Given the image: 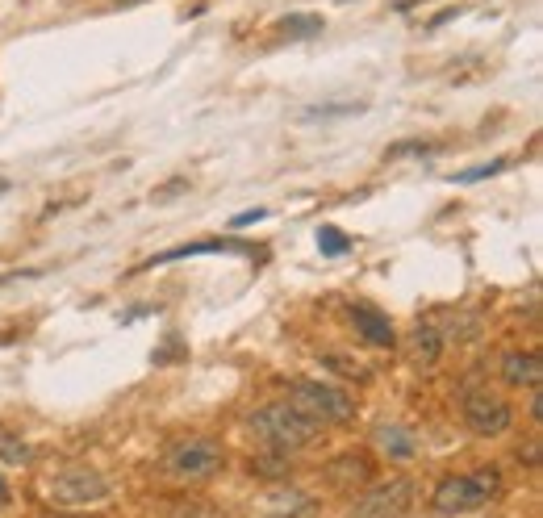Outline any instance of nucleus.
Listing matches in <instances>:
<instances>
[{"label": "nucleus", "instance_id": "nucleus-1", "mask_svg": "<svg viewBox=\"0 0 543 518\" xmlns=\"http://www.w3.org/2000/svg\"><path fill=\"white\" fill-rule=\"evenodd\" d=\"M251 431L259 443H268L272 452H301V447H310L318 439V422L314 418H305L297 406L289 402H268L264 410H255L251 414Z\"/></svg>", "mask_w": 543, "mask_h": 518}, {"label": "nucleus", "instance_id": "nucleus-2", "mask_svg": "<svg viewBox=\"0 0 543 518\" xmlns=\"http://www.w3.org/2000/svg\"><path fill=\"white\" fill-rule=\"evenodd\" d=\"M222 468H226V447L209 435H188V439L172 443L168 456H163V473L172 481H188V485L218 477Z\"/></svg>", "mask_w": 543, "mask_h": 518}, {"label": "nucleus", "instance_id": "nucleus-3", "mask_svg": "<svg viewBox=\"0 0 543 518\" xmlns=\"http://www.w3.org/2000/svg\"><path fill=\"white\" fill-rule=\"evenodd\" d=\"M498 485H502L498 468H477V473H464V477H443L431 493V502L439 514H468V510H481L498 493Z\"/></svg>", "mask_w": 543, "mask_h": 518}, {"label": "nucleus", "instance_id": "nucleus-4", "mask_svg": "<svg viewBox=\"0 0 543 518\" xmlns=\"http://www.w3.org/2000/svg\"><path fill=\"white\" fill-rule=\"evenodd\" d=\"M289 406H297L305 418H314L318 427H326V422H347L356 414V402H351L343 389L322 385V381H293Z\"/></svg>", "mask_w": 543, "mask_h": 518}, {"label": "nucleus", "instance_id": "nucleus-5", "mask_svg": "<svg viewBox=\"0 0 543 518\" xmlns=\"http://www.w3.org/2000/svg\"><path fill=\"white\" fill-rule=\"evenodd\" d=\"M109 498V481L97 473V468L72 464L63 473L51 477V502L55 506H88V502H105Z\"/></svg>", "mask_w": 543, "mask_h": 518}, {"label": "nucleus", "instance_id": "nucleus-6", "mask_svg": "<svg viewBox=\"0 0 543 518\" xmlns=\"http://www.w3.org/2000/svg\"><path fill=\"white\" fill-rule=\"evenodd\" d=\"M464 422H468V427L477 431V435H502V431H510L514 414H510L506 397L489 393V389H472V393L464 397Z\"/></svg>", "mask_w": 543, "mask_h": 518}, {"label": "nucleus", "instance_id": "nucleus-7", "mask_svg": "<svg viewBox=\"0 0 543 518\" xmlns=\"http://www.w3.org/2000/svg\"><path fill=\"white\" fill-rule=\"evenodd\" d=\"M410 498H414V485H410L406 477H393L389 485L364 493L360 506H356V514H360V518H397V514H406Z\"/></svg>", "mask_w": 543, "mask_h": 518}, {"label": "nucleus", "instance_id": "nucleus-8", "mask_svg": "<svg viewBox=\"0 0 543 518\" xmlns=\"http://www.w3.org/2000/svg\"><path fill=\"white\" fill-rule=\"evenodd\" d=\"M347 318H351V326H356V335L364 343H372V347H393L397 343L393 322L381 310H372V305H347Z\"/></svg>", "mask_w": 543, "mask_h": 518}, {"label": "nucleus", "instance_id": "nucleus-9", "mask_svg": "<svg viewBox=\"0 0 543 518\" xmlns=\"http://www.w3.org/2000/svg\"><path fill=\"white\" fill-rule=\"evenodd\" d=\"M502 381L510 389H539V381H543L539 356L535 351H510V356H502Z\"/></svg>", "mask_w": 543, "mask_h": 518}, {"label": "nucleus", "instance_id": "nucleus-10", "mask_svg": "<svg viewBox=\"0 0 543 518\" xmlns=\"http://www.w3.org/2000/svg\"><path fill=\"white\" fill-rule=\"evenodd\" d=\"M372 460L364 456V452H347V456H339V460H330V468H326V477L335 481L339 489H356V485H368L372 481Z\"/></svg>", "mask_w": 543, "mask_h": 518}, {"label": "nucleus", "instance_id": "nucleus-11", "mask_svg": "<svg viewBox=\"0 0 543 518\" xmlns=\"http://www.w3.org/2000/svg\"><path fill=\"white\" fill-rule=\"evenodd\" d=\"M218 251L239 255V251H247V247H243V243H230V239H214V243H184V247H172V251L155 255L147 268H155V264H172V259H188V255H218Z\"/></svg>", "mask_w": 543, "mask_h": 518}, {"label": "nucleus", "instance_id": "nucleus-12", "mask_svg": "<svg viewBox=\"0 0 543 518\" xmlns=\"http://www.w3.org/2000/svg\"><path fill=\"white\" fill-rule=\"evenodd\" d=\"M439 351H443V335L435 331V326H414V335H410V356H414L418 364H435Z\"/></svg>", "mask_w": 543, "mask_h": 518}, {"label": "nucleus", "instance_id": "nucleus-13", "mask_svg": "<svg viewBox=\"0 0 543 518\" xmlns=\"http://www.w3.org/2000/svg\"><path fill=\"white\" fill-rule=\"evenodd\" d=\"M381 447H385L393 460H410V456L418 452V439H414L406 427H385V431H381Z\"/></svg>", "mask_w": 543, "mask_h": 518}, {"label": "nucleus", "instance_id": "nucleus-14", "mask_svg": "<svg viewBox=\"0 0 543 518\" xmlns=\"http://www.w3.org/2000/svg\"><path fill=\"white\" fill-rule=\"evenodd\" d=\"M251 473H255V477H272V481H285V477H289V456H285V452L251 456Z\"/></svg>", "mask_w": 543, "mask_h": 518}, {"label": "nucleus", "instance_id": "nucleus-15", "mask_svg": "<svg viewBox=\"0 0 543 518\" xmlns=\"http://www.w3.org/2000/svg\"><path fill=\"white\" fill-rule=\"evenodd\" d=\"M280 30H285L289 38H314V34H322V17L318 13H293V17L280 21Z\"/></svg>", "mask_w": 543, "mask_h": 518}, {"label": "nucleus", "instance_id": "nucleus-16", "mask_svg": "<svg viewBox=\"0 0 543 518\" xmlns=\"http://www.w3.org/2000/svg\"><path fill=\"white\" fill-rule=\"evenodd\" d=\"M318 251L335 259V255L351 251V239H343V230H335V226H322V230H318Z\"/></svg>", "mask_w": 543, "mask_h": 518}, {"label": "nucleus", "instance_id": "nucleus-17", "mask_svg": "<svg viewBox=\"0 0 543 518\" xmlns=\"http://www.w3.org/2000/svg\"><path fill=\"white\" fill-rule=\"evenodd\" d=\"M0 456H5L9 464H26L30 460V447L21 443L17 435H9V431H0Z\"/></svg>", "mask_w": 543, "mask_h": 518}, {"label": "nucleus", "instance_id": "nucleus-18", "mask_svg": "<svg viewBox=\"0 0 543 518\" xmlns=\"http://www.w3.org/2000/svg\"><path fill=\"white\" fill-rule=\"evenodd\" d=\"M506 163H510V159H489V163H481V168L460 172L456 184H477V180H485V176H498V172H506Z\"/></svg>", "mask_w": 543, "mask_h": 518}, {"label": "nucleus", "instance_id": "nucleus-19", "mask_svg": "<svg viewBox=\"0 0 543 518\" xmlns=\"http://www.w3.org/2000/svg\"><path fill=\"white\" fill-rule=\"evenodd\" d=\"M268 218V209H243L239 218H234V230H243V226H255V222H264Z\"/></svg>", "mask_w": 543, "mask_h": 518}, {"label": "nucleus", "instance_id": "nucleus-20", "mask_svg": "<svg viewBox=\"0 0 543 518\" xmlns=\"http://www.w3.org/2000/svg\"><path fill=\"white\" fill-rule=\"evenodd\" d=\"M9 506V485H5V477H0V510Z\"/></svg>", "mask_w": 543, "mask_h": 518}, {"label": "nucleus", "instance_id": "nucleus-21", "mask_svg": "<svg viewBox=\"0 0 543 518\" xmlns=\"http://www.w3.org/2000/svg\"><path fill=\"white\" fill-rule=\"evenodd\" d=\"M46 518H92V514H46Z\"/></svg>", "mask_w": 543, "mask_h": 518}, {"label": "nucleus", "instance_id": "nucleus-22", "mask_svg": "<svg viewBox=\"0 0 543 518\" xmlns=\"http://www.w3.org/2000/svg\"><path fill=\"white\" fill-rule=\"evenodd\" d=\"M122 5H134V0H122Z\"/></svg>", "mask_w": 543, "mask_h": 518}]
</instances>
